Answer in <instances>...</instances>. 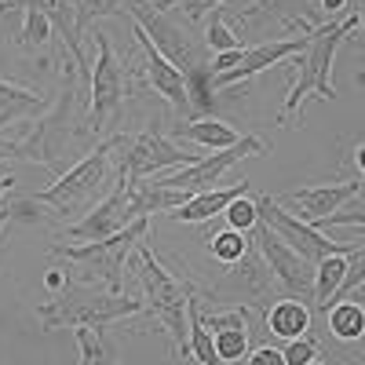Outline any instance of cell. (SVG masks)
<instances>
[{
    "label": "cell",
    "instance_id": "obj_1",
    "mask_svg": "<svg viewBox=\"0 0 365 365\" xmlns=\"http://www.w3.org/2000/svg\"><path fill=\"white\" fill-rule=\"evenodd\" d=\"M358 29V11L336 19V22H322L318 29L307 34V51L296 55V81L285 91V103L278 113V125H303V103L307 99H336V84H332V63L336 51L344 48V41Z\"/></svg>",
    "mask_w": 365,
    "mask_h": 365
},
{
    "label": "cell",
    "instance_id": "obj_2",
    "mask_svg": "<svg viewBox=\"0 0 365 365\" xmlns=\"http://www.w3.org/2000/svg\"><path fill=\"white\" fill-rule=\"evenodd\" d=\"M143 311H146L143 299L70 282L63 292H55L48 303L37 307V322H41L44 332H55V329H106L113 322L139 318Z\"/></svg>",
    "mask_w": 365,
    "mask_h": 365
},
{
    "label": "cell",
    "instance_id": "obj_3",
    "mask_svg": "<svg viewBox=\"0 0 365 365\" xmlns=\"http://www.w3.org/2000/svg\"><path fill=\"white\" fill-rule=\"evenodd\" d=\"M132 270L139 274L143 282V299H146V311L154 314L165 332L172 336V347L179 354H190V325H187V299L194 292L190 282H179L175 274L154 256V249L139 241L135 256H132Z\"/></svg>",
    "mask_w": 365,
    "mask_h": 365
},
{
    "label": "cell",
    "instance_id": "obj_4",
    "mask_svg": "<svg viewBox=\"0 0 365 365\" xmlns=\"http://www.w3.org/2000/svg\"><path fill=\"white\" fill-rule=\"evenodd\" d=\"M128 135H113V139H103L84 161H77L70 172H63L51 187L37 190L34 201L41 205H51L63 220L77 216V212H84L91 201H103L113 187H110V175H113V158L117 150H125Z\"/></svg>",
    "mask_w": 365,
    "mask_h": 365
},
{
    "label": "cell",
    "instance_id": "obj_5",
    "mask_svg": "<svg viewBox=\"0 0 365 365\" xmlns=\"http://www.w3.org/2000/svg\"><path fill=\"white\" fill-rule=\"evenodd\" d=\"M66 77H63V96L51 103V110L37 120V128L26 139H19V161H37L48 168L63 165V154L73 139V120H77V99H81V84H91V77H84L77 70V63H66Z\"/></svg>",
    "mask_w": 365,
    "mask_h": 365
},
{
    "label": "cell",
    "instance_id": "obj_6",
    "mask_svg": "<svg viewBox=\"0 0 365 365\" xmlns=\"http://www.w3.org/2000/svg\"><path fill=\"white\" fill-rule=\"evenodd\" d=\"M150 234V216L128 223L125 230H117L99 241H81V245H51L55 259H70L81 267L88 278L103 282L110 292H125V259L135 252V245Z\"/></svg>",
    "mask_w": 365,
    "mask_h": 365
},
{
    "label": "cell",
    "instance_id": "obj_7",
    "mask_svg": "<svg viewBox=\"0 0 365 365\" xmlns=\"http://www.w3.org/2000/svg\"><path fill=\"white\" fill-rule=\"evenodd\" d=\"M278 296V282L256 245V237L249 234V249L237 263L223 270L220 282L208 285V299L220 303H237V307H270V299Z\"/></svg>",
    "mask_w": 365,
    "mask_h": 365
},
{
    "label": "cell",
    "instance_id": "obj_8",
    "mask_svg": "<svg viewBox=\"0 0 365 365\" xmlns=\"http://www.w3.org/2000/svg\"><path fill=\"white\" fill-rule=\"evenodd\" d=\"M91 110H88V132L103 135L110 125L120 120V110H125V70H120V58L110 44L106 34L96 29V63H91Z\"/></svg>",
    "mask_w": 365,
    "mask_h": 365
},
{
    "label": "cell",
    "instance_id": "obj_9",
    "mask_svg": "<svg viewBox=\"0 0 365 365\" xmlns=\"http://www.w3.org/2000/svg\"><path fill=\"white\" fill-rule=\"evenodd\" d=\"M256 208H259V223H267L289 249H296L311 263H322L329 256H351L358 249V241L354 245H347V241H329L325 230H318L314 223H303L299 216H292V212L285 205H278V197H270V194L256 197Z\"/></svg>",
    "mask_w": 365,
    "mask_h": 365
},
{
    "label": "cell",
    "instance_id": "obj_10",
    "mask_svg": "<svg viewBox=\"0 0 365 365\" xmlns=\"http://www.w3.org/2000/svg\"><path fill=\"white\" fill-rule=\"evenodd\" d=\"M128 19L135 26H143V34L154 41V48L168 58V63H175L182 73L194 70V66H205L208 58L205 51L182 34V26L168 19V11H158L154 0H128Z\"/></svg>",
    "mask_w": 365,
    "mask_h": 365
},
{
    "label": "cell",
    "instance_id": "obj_11",
    "mask_svg": "<svg viewBox=\"0 0 365 365\" xmlns=\"http://www.w3.org/2000/svg\"><path fill=\"white\" fill-rule=\"evenodd\" d=\"M194 161H201L197 154H190V150H182L175 139H168L165 132H161V125L154 120L146 132H139L135 139H128L125 143V154H120V165L128 168V175H135V179H150V175H161V172H168V168H187V165H194Z\"/></svg>",
    "mask_w": 365,
    "mask_h": 365
},
{
    "label": "cell",
    "instance_id": "obj_12",
    "mask_svg": "<svg viewBox=\"0 0 365 365\" xmlns=\"http://www.w3.org/2000/svg\"><path fill=\"white\" fill-rule=\"evenodd\" d=\"M267 154V143L259 135H241L234 146L227 150H216L212 158H201L187 168H179L172 175H161L158 182L161 187H172V190H190V194H201V190H212V182H220L227 168H234L237 161L245 158H263Z\"/></svg>",
    "mask_w": 365,
    "mask_h": 365
},
{
    "label": "cell",
    "instance_id": "obj_13",
    "mask_svg": "<svg viewBox=\"0 0 365 365\" xmlns=\"http://www.w3.org/2000/svg\"><path fill=\"white\" fill-rule=\"evenodd\" d=\"M252 237H256V245L274 274V282H278V292L296 296V299H311L314 296V263L303 259L296 249H289L267 223H259L252 230Z\"/></svg>",
    "mask_w": 365,
    "mask_h": 365
},
{
    "label": "cell",
    "instance_id": "obj_14",
    "mask_svg": "<svg viewBox=\"0 0 365 365\" xmlns=\"http://www.w3.org/2000/svg\"><path fill=\"white\" fill-rule=\"evenodd\" d=\"M128 201H132V175L125 172V165H117V182H113V190L88 212V216L73 227H66V237L73 241H99V237H110L117 230H125L132 220V212H128Z\"/></svg>",
    "mask_w": 365,
    "mask_h": 365
},
{
    "label": "cell",
    "instance_id": "obj_15",
    "mask_svg": "<svg viewBox=\"0 0 365 365\" xmlns=\"http://www.w3.org/2000/svg\"><path fill=\"white\" fill-rule=\"evenodd\" d=\"M307 51V37H289V41H267V44H256V48H241L237 55V66H230L227 73H212V84L216 91H227L234 84H245L252 77H259L263 70L285 63V58H296Z\"/></svg>",
    "mask_w": 365,
    "mask_h": 365
},
{
    "label": "cell",
    "instance_id": "obj_16",
    "mask_svg": "<svg viewBox=\"0 0 365 365\" xmlns=\"http://www.w3.org/2000/svg\"><path fill=\"white\" fill-rule=\"evenodd\" d=\"M361 190V179H347V182H322V187H299L278 197V205H285L292 216H299L303 223H322L325 216L340 212L347 201H354Z\"/></svg>",
    "mask_w": 365,
    "mask_h": 365
},
{
    "label": "cell",
    "instance_id": "obj_17",
    "mask_svg": "<svg viewBox=\"0 0 365 365\" xmlns=\"http://www.w3.org/2000/svg\"><path fill=\"white\" fill-rule=\"evenodd\" d=\"M135 26V22H132ZM135 44L143 48V58H146V77L150 84H154L158 96L168 99V106L179 113V117H190L194 120V110H190V96H187V77H182V70L175 63H168V58L154 48V41H150L143 34V26H135Z\"/></svg>",
    "mask_w": 365,
    "mask_h": 365
},
{
    "label": "cell",
    "instance_id": "obj_18",
    "mask_svg": "<svg viewBox=\"0 0 365 365\" xmlns=\"http://www.w3.org/2000/svg\"><path fill=\"white\" fill-rule=\"evenodd\" d=\"M241 22H252V26H267L270 19L282 22V26H292V29H303L311 34L325 22V15L314 8V0H259L252 8H237Z\"/></svg>",
    "mask_w": 365,
    "mask_h": 365
},
{
    "label": "cell",
    "instance_id": "obj_19",
    "mask_svg": "<svg viewBox=\"0 0 365 365\" xmlns=\"http://www.w3.org/2000/svg\"><path fill=\"white\" fill-rule=\"evenodd\" d=\"M245 194H249V179H237L234 187H212V190L194 194L182 208L168 212V220L172 223H208L212 216H223L227 205L237 201V197H245Z\"/></svg>",
    "mask_w": 365,
    "mask_h": 365
},
{
    "label": "cell",
    "instance_id": "obj_20",
    "mask_svg": "<svg viewBox=\"0 0 365 365\" xmlns=\"http://www.w3.org/2000/svg\"><path fill=\"white\" fill-rule=\"evenodd\" d=\"M51 110L44 91H34V88H22V84H11L0 77V128L15 125L22 117H44Z\"/></svg>",
    "mask_w": 365,
    "mask_h": 365
},
{
    "label": "cell",
    "instance_id": "obj_21",
    "mask_svg": "<svg viewBox=\"0 0 365 365\" xmlns=\"http://www.w3.org/2000/svg\"><path fill=\"white\" fill-rule=\"evenodd\" d=\"M267 329L278 340L307 336V329H311V307H307V299H296V296L274 299L270 307H267Z\"/></svg>",
    "mask_w": 365,
    "mask_h": 365
},
{
    "label": "cell",
    "instance_id": "obj_22",
    "mask_svg": "<svg viewBox=\"0 0 365 365\" xmlns=\"http://www.w3.org/2000/svg\"><path fill=\"white\" fill-rule=\"evenodd\" d=\"M172 135L175 139H187V143H194V146H205V150H227V146H234L241 135L227 125V120H220V117H194V120H187V125H179L172 128Z\"/></svg>",
    "mask_w": 365,
    "mask_h": 365
},
{
    "label": "cell",
    "instance_id": "obj_23",
    "mask_svg": "<svg viewBox=\"0 0 365 365\" xmlns=\"http://www.w3.org/2000/svg\"><path fill=\"white\" fill-rule=\"evenodd\" d=\"M187 325H190V358L197 365H227L216 354V340H212V332L205 325V311H201V303H197V289L187 299Z\"/></svg>",
    "mask_w": 365,
    "mask_h": 365
},
{
    "label": "cell",
    "instance_id": "obj_24",
    "mask_svg": "<svg viewBox=\"0 0 365 365\" xmlns=\"http://www.w3.org/2000/svg\"><path fill=\"white\" fill-rule=\"evenodd\" d=\"M329 314V332L344 344H358L365 336V307L358 299H340L325 311Z\"/></svg>",
    "mask_w": 365,
    "mask_h": 365
},
{
    "label": "cell",
    "instance_id": "obj_25",
    "mask_svg": "<svg viewBox=\"0 0 365 365\" xmlns=\"http://www.w3.org/2000/svg\"><path fill=\"white\" fill-rule=\"evenodd\" d=\"M344 270H347V256H329L322 263H314V303L322 311L332 307V299H336L340 285H344Z\"/></svg>",
    "mask_w": 365,
    "mask_h": 365
},
{
    "label": "cell",
    "instance_id": "obj_26",
    "mask_svg": "<svg viewBox=\"0 0 365 365\" xmlns=\"http://www.w3.org/2000/svg\"><path fill=\"white\" fill-rule=\"evenodd\" d=\"M77 351H81V365H117L113 344L106 340L103 329H77Z\"/></svg>",
    "mask_w": 365,
    "mask_h": 365
},
{
    "label": "cell",
    "instance_id": "obj_27",
    "mask_svg": "<svg viewBox=\"0 0 365 365\" xmlns=\"http://www.w3.org/2000/svg\"><path fill=\"white\" fill-rule=\"evenodd\" d=\"M216 340V354L227 365H241L249 358V325H230V329H216L212 332Z\"/></svg>",
    "mask_w": 365,
    "mask_h": 365
},
{
    "label": "cell",
    "instance_id": "obj_28",
    "mask_svg": "<svg viewBox=\"0 0 365 365\" xmlns=\"http://www.w3.org/2000/svg\"><path fill=\"white\" fill-rule=\"evenodd\" d=\"M51 19L44 15V11H37V8H22V26H19V44L22 48H44L48 41H51Z\"/></svg>",
    "mask_w": 365,
    "mask_h": 365
},
{
    "label": "cell",
    "instance_id": "obj_29",
    "mask_svg": "<svg viewBox=\"0 0 365 365\" xmlns=\"http://www.w3.org/2000/svg\"><path fill=\"white\" fill-rule=\"evenodd\" d=\"M245 249H249V234H241V230H234V227L220 230L216 237H208V252H212V259H220V263H227V267L245 256Z\"/></svg>",
    "mask_w": 365,
    "mask_h": 365
},
{
    "label": "cell",
    "instance_id": "obj_30",
    "mask_svg": "<svg viewBox=\"0 0 365 365\" xmlns=\"http://www.w3.org/2000/svg\"><path fill=\"white\" fill-rule=\"evenodd\" d=\"M205 48H208V51H216V55L245 48V44H241V37L227 26V19H223V11H220V8L212 11V19H208V26H205Z\"/></svg>",
    "mask_w": 365,
    "mask_h": 365
},
{
    "label": "cell",
    "instance_id": "obj_31",
    "mask_svg": "<svg viewBox=\"0 0 365 365\" xmlns=\"http://www.w3.org/2000/svg\"><path fill=\"white\" fill-rule=\"evenodd\" d=\"M128 0H73V11H77V34L84 37V29L96 22V19H110V15H125Z\"/></svg>",
    "mask_w": 365,
    "mask_h": 365
},
{
    "label": "cell",
    "instance_id": "obj_32",
    "mask_svg": "<svg viewBox=\"0 0 365 365\" xmlns=\"http://www.w3.org/2000/svg\"><path fill=\"white\" fill-rule=\"evenodd\" d=\"M223 216H227V223H230L234 230H241V234H252V230L259 227V208H256V201H249V197L230 201Z\"/></svg>",
    "mask_w": 365,
    "mask_h": 365
},
{
    "label": "cell",
    "instance_id": "obj_33",
    "mask_svg": "<svg viewBox=\"0 0 365 365\" xmlns=\"http://www.w3.org/2000/svg\"><path fill=\"white\" fill-rule=\"evenodd\" d=\"M365 282V245H358L351 256H347V270H344V285H340V292H336V299L332 303H340V299H347L358 285Z\"/></svg>",
    "mask_w": 365,
    "mask_h": 365
},
{
    "label": "cell",
    "instance_id": "obj_34",
    "mask_svg": "<svg viewBox=\"0 0 365 365\" xmlns=\"http://www.w3.org/2000/svg\"><path fill=\"white\" fill-rule=\"evenodd\" d=\"M282 354H285V365H307V361L318 358V340L311 336V332L307 336H296V340H285Z\"/></svg>",
    "mask_w": 365,
    "mask_h": 365
},
{
    "label": "cell",
    "instance_id": "obj_35",
    "mask_svg": "<svg viewBox=\"0 0 365 365\" xmlns=\"http://www.w3.org/2000/svg\"><path fill=\"white\" fill-rule=\"evenodd\" d=\"M318 230L325 227H365V205H354V208H340V212H332V216H325L322 223H314Z\"/></svg>",
    "mask_w": 365,
    "mask_h": 365
},
{
    "label": "cell",
    "instance_id": "obj_36",
    "mask_svg": "<svg viewBox=\"0 0 365 365\" xmlns=\"http://www.w3.org/2000/svg\"><path fill=\"white\" fill-rule=\"evenodd\" d=\"M318 11L325 15V22H336V19L358 11V4H351V0H318Z\"/></svg>",
    "mask_w": 365,
    "mask_h": 365
},
{
    "label": "cell",
    "instance_id": "obj_37",
    "mask_svg": "<svg viewBox=\"0 0 365 365\" xmlns=\"http://www.w3.org/2000/svg\"><path fill=\"white\" fill-rule=\"evenodd\" d=\"M245 365H285V354H282V347H256L249 358H245Z\"/></svg>",
    "mask_w": 365,
    "mask_h": 365
},
{
    "label": "cell",
    "instance_id": "obj_38",
    "mask_svg": "<svg viewBox=\"0 0 365 365\" xmlns=\"http://www.w3.org/2000/svg\"><path fill=\"white\" fill-rule=\"evenodd\" d=\"M220 4H227V0H182V8H187V19L190 22H201L208 11H216Z\"/></svg>",
    "mask_w": 365,
    "mask_h": 365
},
{
    "label": "cell",
    "instance_id": "obj_39",
    "mask_svg": "<svg viewBox=\"0 0 365 365\" xmlns=\"http://www.w3.org/2000/svg\"><path fill=\"white\" fill-rule=\"evenodd\" d=\"M344 44H351V51L365 63V0H361V19H358V29H354V34H351Z\"/></svg>",
    "mask_w": 365,
    "mask_h": 365
},
{
    "label": "cell",
    "instance_id": "obj_40",
    "mask_svg": "<svg viewBox=\"0 0 365 365\" xmlns=\"http://www.w3.org/2000/svg\"><path fill=\"white\" fill-rule=\"evenodd\" d=\"M0 161H19V139H0Z\"/></svg>",
    "mask_w": 365,
    "mask_h": 365
},
{
    "label": "cell",
    "instance_id": "obj_41",
    "mask_svg": "<svg viewBox=\"0 0 365 365\" xmlns=\"http://www.w3.org/2000/svg\"><path fill=\"white\" fill-rule=\"evenodd\" d=\"M44 285H48V289H58V292H63V289H66L70 282L63 278V270H55V267H51V274H48V278H44Z\"/></svg>",
    "mask_w": 365,
    "mask_h": 365
},
{
    "label": "cell",
    "instance_id": "obj_42",
    "mask_svg": "<svg viewBox=\"0 0 365 365\" xmlns=\"http://www.w3.org/2000/svg\"><path fill=\"white\" fill-rule=\"evenodd\" d=\"M11 190H15V175L11 172H0V201H4Z\"/></svg>",
    "mask_w": 365,
    "mask_h": 365
},
{
    "label": "cell",
    "instance_id": "obj_43",
    "mask_svg": "<svg viewBox=\"0 0 365 365\" xmlns=\"http://www.w3.org/2000/svg\"><path fill=\"white\" fill-rule=\"evenodd\" d=\"M354 168H358V179H365V143L354 146Z\"/></svg>",
    "mask_w": 365,
    "mask_h": 365
},
{
    "label": "cell",
    "instance_id": "obj_44",
    "mask_svg": "<svg viewBox=\"0 0 365 365\" xmlns=\"http://www.w3.org/2000/svg\"><path fill=\"white\" fill-rule=\"evenodd\" d=\"M8 223H11V197L0 201V230H4Z\"/></svg>",
    "mask_w": 365,
    "mask_h": 365
},
{
    "label": "cell",
    "instance_id": "obj_45",
    "mask_svg": "<svg viewBox=\"0 0 365 365\" xmlns=\"http://www.w3.org/2000/svg\"><path fill=\"white\" fill-rule=\"evenodd\" d=\"M179 4H182V0H154L158 11H172V8H179Z\"/></svg>",
    "mask_w": 365,
    "mask_h": 365
},
{
    "label": "cell",
    "instance_id": "obj_46",
    "mask_svg": "<svg viewBox=\"0 0 365 365\" xmlns=\"http://www.w3.org/2000/svg\"><path fill=\"white\" fill-rule=\"evenodd\" d=\"M347 299H358V303H361V307H365V282H361V285H358V289H354V292H351Z\"/></svg>",
    "mask_w": 365,
    "mask_h": 365
},
{
    "label": "cell",
    "instance_id": "obj_47",
    "mask_svg": "<svg viewBox=\"0 0 365 365\" xmlns=\"http://www.w3.org/2000/svg\"><path fill=\"white\" fill-rule=\"evenodd\" d=\"M354 84H358V91L365 96V70H361V73H354Z\"/></svg>",
    "mask_w": 365,
    "mask_h": 365
},
{
    "label": "cell",
    "instance_id": "obj_48",
    "mask_svg": "<svg viewBox=\"0 0 365 365\" xmlns=\"http://www.w3.org/2000/svg\"><path fill=\"white\" fill-rule=\"evenodd\" d=\"M307 365H329V361H318V358H314V361H307Z\"/></svg>",
    "mask_w": 365,
    "mask_h": 365
},
{
    "label": "cell",
    "instance_id": "obj_49",
    "mask_svg": "<svg viewBox=\"0 0 365 365\" xmlns=\"http://www.w3.org/2000/svg\"><path fill=\"white\" fill-rule=\"evenodd\" d=\"M0 4H4V0H0Z\"/></svg>",
    "mask_w": 365,
    "mask_h": 365
}]
</instances>
